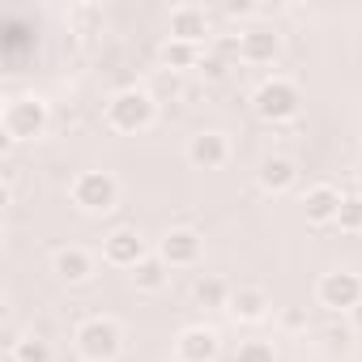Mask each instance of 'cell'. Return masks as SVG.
I'll return each instance as SVG.
<instances>
[{
  "instance_id": "obj_5",
  "label": "cell",
  "mask_w": 362,
  "mask_h": 362,
  "mask_svg": "<svg viewBox=\"0 0 362 362\" xmlns=\"http://www.w3.org/2000/svg\"><path fill=\"white\" fill-rule=\"evenodd\" d=\"M119 345H124V332H119L115 320L94 315V320H86V324L77 328V349H81L86 362H111V358L119 354Z\"/></svg>"
},
{
  "instance_id": "obj_16",
  "label": "cell",
  "mask_w": 362,
  "mask_h": 362,
  "mask_svg": "<svg viewBox=\"0 0 362 362\" xmlns=\"http://www.w3.org/2000/svg\"><path fill=\"white\" fill-rule=\"evenodd\" d=\"M294 179H298V170H294L290 158L273 153V158L260 162V188H264V192H290V188H294Z\"/></svg>"
},
{
  "instance_id": "obj_21",
  "label": "cell",
  "mask_w": 362,
  "mask_h": 362,
  "mask_svg": "<svg viewBox=\"0 0 362 362\" xmlns=\"http://www.w3.org/2000/svg\"><path fill=\"white\" fill-rule=\"evenodd\" d=\"M332 226H337V230H345V235H358V230H362V197H358V192L341 201V209H337V222H332Z\"/></svg>"
},
{
  "instance_id": "obj_11",
  "label": "cell",
  "mask_w": 362,
  "mask_h": 362,
  "mask_svg": "<svg viewBox=\"0 0 362 362\" xmlns=\"http://www.w3.org/2000/svg\"><path fill=\"white\" fill-rule=\"evenodd\" d=\"M226 158H230V141H226V132L205 128V132H197V136L188 141V162L201 166V170H218V166H226Z\"/></svg>"
},
{
  "instance_id": "obj_18",
  "label": "cell",
  "mask_w": 362,
  "mask_h": 362,
  "mask_svg": "<svg viewBox=\"0 0 362 362\" xmlns=\"http://www.w3.org/2000/svg\"><path fill=\"white\" fill-rule=\"evenodd\" d=\"M158 56H162L166 69H201V60H205L197 43H179V39H166Z\"/></svg>"
},
{
  "instance_id": "obj_24",
  "label": "cell",
  "mask_w": 362,
  "mask_h": 362,
  "mask_svg": "<svg viewBox=\"0 0 362 362\" xmlns=\"http://www.w3.org/2000/svg\"><path fill=\"white\" fill-rule=\"evenodd\" d=\"M286 328H303V311H290L286 315Z\"/></svg>"
},
{
  "instance_id": "obj_8",
  "label": "cell",
  "mask_w": 362,
  "mask_h": 362,
  "mask_svg": "<svg viewBox=\"0 0 362 362\" xmlns=\"http://www.w3.org/2000/svg\"><path fill=\"white\" fill-rule=\"evenodd\" d=\"M201 235L192 230V226H175V230H166L162 235V247H158V256L170 264V269H188V264H197L201 260Z\"/></svg>"
},
{
  "instance_id": "obj_7",
  "label": "cell",
  "mask_w": 362,
  "mask_h": 362,
  "mask_svg": "<svg viewBox=\"0 0 362 362\" xmlns=\"http://www.w3.org/2000/svg\"><path fill=\"white\" fill-rule=\"evenodd\" d=\"M145 256H149V252H145V239H141L132 226H119V230H111V235L103 239V260L115 264V269H136Z\"/></svg>"
},
{
  "instance_id": "obj_1",
  "label": "cell",
  "mask_w": 362,
  "mask_h": 362,
  "mask_svg": "<svg viewBox=\"0 0 362 362\" xmlns=\"http://www.w3.org/2000/svg\"><path fill=\"white\" fill-rule=\"evenodd\" d=\"M52 124V111L39 94H18L5 103V111H0V128H5V141H35L43 136Z\"/></svg>"
},
{
  "instance_id": "obj_14",
  "label": "cell",
  "mask_w": 362,
  "mask_h": 362,
  "mask_svg": "<svg viewBox=\"0 0 362 362\" xmlns=\"http://www.w3.org/2000/svg\"><path fill=\"white\" fill-rule=\"evenodd\" d=\"M341 201H345V197H341L332 184H315V188H307V197H303V214H307V222H315V226H332Z\"/></svg>"
},
{
  "instance_id": "obj_25",
  "label": "cell",
  "mask_w": 362,
  "mask_h": 362,
  "mask_svg": "<svg viewBox=\"0 0 362 362\" xmlns=\"http://www.w3.org/2000/svg\"><path fill=\"white\" fill-rule=\"evenodd\" d=\"M349 320H354V328H362V303H358V307L349 311Z\"/></svg>"
},
{
  "instance_id": "obj_12",
  "label": "cell",
  "mask_w": 362,
  "mask_h": 362,
  "mask_svg": "<svg viewBox=\"0 0 362 362\" xmlns=\"http://www.w3.org/2000/svg\"><path fill=\"white\" fill-rule=\"evenodd\" d=\"M52 273H56L64 286H81V281L94 277V256H90L86 247H60V252L52 256Z\"/></svg>"
},
{
  "instance_id": "obj_10",
  "label": "cell",
  "mask_w": 362,
  "mask_h": 362,
  "mask_svg": "<svg viewBox=\"0 0 362 362\" xmlns=\"http://www.w3.org/2000/svg\"><path fill=\"white\" fill-rule=\"evenodd\" d=\"M281 56V35L269 26H252L239 35V60L243 64H273Z\"/></svg>"
},
{
  "instance_id": "obj_17",
  "label": "cell",
  "mask_w": 362,
  "mask_h": 362,
  "mask_svg": "<svg viewBox=\"0 0 362 362\" xmlns=\"http://www.w3.org/2000/svg\"><path fill=\"white\" fill-rule=\"evenodd\" d=\"M128 277H132V286H136V290H145V294H158V290L166 286V277H170V264H166L162 256H145V260H141V264H136Z\"/></svg>"
},
{
  "instance_id": "obj_2",
  "label": "cell",
  "mask_w": 362,
  "mask_h": 362,
  "mask_svg": "<svg viewBox=\"0 0 362 362\" xmlns=\"http://www.w3.org/2000/svg\"><path fill=\"white\" fill-rule=\"evenodd\" d=\"M153 115H158L153 94H145V90H136V86L111 94V103H107V128H111V132H128V136H132V132H145V128L153 124Z\"/></svg>"
},
{
  "instance_id": "obj_15",
  "label": "cell",
  "mask_w": 362,
  "mask_h": 362,
  "mask_svg": "<svg viewBox=\"0 0 362 362\" xmlns=\"http://www.w3.org/2000/svg\"><path fill=\"white\" fill-rule=\"evenodd\" d=\"M269 307H273V303H269V294H264L260 286H243V290L230 294V307H226V311H230L239 324H256V320L269 315Z\"/></svg>"
},
{
  "instance_id": "obj_23",
  "label": "cell",
  "mask_w": 362,
  "mask_h": 362,
  "mask_svg": "<svg viewBox=\"0 0 362 362\" xmlns=\"http://www.w3.org/2000/svg\"><path fill=\"white\" fill-rule=\"evenodd\" d=\"M226 13H230V18H239V13H252V5H247V0H230Z\"/></svg>"
},
{
  "instance_id": "obj_9",
  "label": "cell",
  "mask_w": 362,
  "mask_h": 362,
  "mask_svg": "<svg viewBox=\"0 0 362 362\" xmlns=\"http://www.w3.org/2000/svg\"><path fill=\"white\" fill-rule=\"evenodd\" d=\"M218 349H222V337L214 328H205V324L184 328V332H179V341H175V358L179 362H214Z\"/></svg>"
},
{
  "instance_id": "obj_3",
  "label": "cell",
  "mask_w": 362,
  "mask_h": 362,
  "mask_svg": "<svg viewBox=\"0 0 362 362\" xmlns=\"http://www.w3.org/2000/svg\"><path fill=\"white\" fill-rule=\"evenodd\" d=\"M69 197L81 214H111L115 201H119V184L107 170H81L69 184Z\"/></svg>"
},
{
  "instance_id": "obj_26",
  "label": "cell",
  "mask_w": 362,
  "mask_h": 362,
  "mask_svg": "<svg viewBox=\"0 0 362 362\" xmlns=\"http://www.w3.org/2000/svg\"><path fill=\"white\" fill-rule=\"evenodd\" d=\"M354 188H358V197H362V166L354 170Z\"/></svg>"
},
{
  "instance_id": "obj_6",
  "label": "cell",
  "mask_w": 362,
  "mask_h": 362,
  "mask_svg": "<svg viewBox=\"0 0 362 362\" xmlns=\"http://www.w3.org/2000/svg\"><path fill=\"white\" fill-rule=\"evenodd\" d=\"M315 298H320V307L349 315V311L362 303V277H358L354 269H332V273H324V277L315 281Z\"/></svg>"
},
{
  "instance_id": "obj_19",
  "label": "cell",
  "mask_w": 362,
  "mask_h": 362,
  "mask_svg": "<svg viewBox=\"0 0 362 362\" xmlns=\"http://www.w3.org/2000/svg\"><path fill=\"white\" fill-rule=\"evenodd\" d=\"M192 298H197L201 307H230V286H226L222 277H201V281L192 286Z\"/></svg>"
},
{
  "instance_id": "obj_20",
  "label": "cell",
  "mask_w": 362,
  "mask_h": 362,
  "mask_svg": "<svg viewBox=\"0 0 362 362\" xmlns=\"http://www.w3.org/2000/svg\"><path fill=\"white\" fill-rule=\"evenodd\" d=\"M13 362H52V345L43 337H18L13 341Z\"/></svg>"
},
{
  "instance_id": "obj_4",
  "label": "cell",
  "mask_w": 362,
  "mask_h": 362,
  "mask_svg": "<svg viewBox=\"0 0 362 362\" xmlns=\"http://www.w3.org/2000/svg\"><path fill=\"white\" fill-rule=\"evenodd\" d=\"M298 86L294 81H286V77H269V81H260V90L252 94V107H256V115L260 119H269V124H286V119H294L298 115Z\"/></svg>"
},
{
  "instance_id": "obj_22",
  "label": "cell",
  "mask_w": 362,
  "mask_h": 362,
  "mask_svg": "<svg viewBox=\"0 0 362 362\" xmlns=\"http://www.w3.org/2000/svg\"><path fill=\"white\" fill-rule=\"evenodd\" d=\"M201 73H205L209 81H222V77H226V60H222V56H205V60H201Z\"/></svg>"
},
{
  "instance_id": "obj_13",
  "label": "cell",
  "mask_w": 362,
  "mask_h": 362,
  "mask_svg": "<svg viewBox=\"0 0 362 362\" xmlns=\"http://www.w3.org/2000/svg\"><path fill=\"white\" fill-rule=\"evenodd\" d=\"M170 39H179V43H201V39H209V13L201 5H179V9H170Z\"/></svg>"
}]
</instances>
